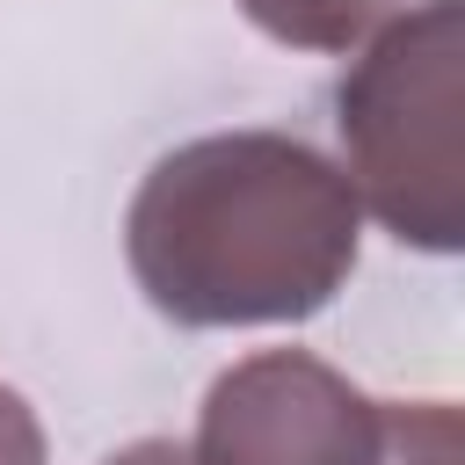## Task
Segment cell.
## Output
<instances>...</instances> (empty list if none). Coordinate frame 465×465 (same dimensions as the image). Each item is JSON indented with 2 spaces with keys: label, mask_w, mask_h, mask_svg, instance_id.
<instances>
[{
  "label": "cell",
  "mask_w": 465,
  "mask_h": 465,
  "mask_svg": "<svg viewBox=\"0 0 465 465\" xmlns=\"http://www.w3.org/2000/svg\"><path fill=\"white\" fill-rule=\"evenodd\" d=\"M363 247L349 174L291 131H211L145 167L124 262L174 327H291L334 305Z\"/></svg>",
  "instance_id": "6da1fadb"
},
{
  "label": "cell",
  "mask_w": 465,
  "mask_h": 465,
  "mask_svg": "<svg viewBox=\"0 0 465 465\" xmlns=\"http://www.w3.org/2000/svg\"><path fill=\"white\" fill-rule=\"evenodd\" d=\"M334 80L341 174L414 254L465 247V0H407L371 22Z\"/></svg>",
  "instance_id": "7a4b0ae2"
},
{
  "label": "cell",
  "mask_w": 465,
  "mask_h": 465,
  "mask_svg": "<svg viewBox=\"0 0 465 465\" xmlns=\"http://www.w3.org/2000/svg\"><path fill=\"white\" fill-rule=\"evenodd\" d=\"M196 465H385V400L312 349H254L211 378L189 436Z\"/></svg>",
  "instance_id": "3957f363"
},
{
  "label": "cell",
  "mask_w": 465,
  "mask_h": 465,
  "mask_svg": "<svg viewBox=\"0 0 465 465\" xmlns=\"http://www.w3.org/2000/svg\"><path fill=\"white\" fill-rule=\"evenodd\" d=\"M240 15L291 51H349L378 15H392V0H240Z\"/></svg>",
  "instance_id": "277c9868"
},
{
  "label": "cell",
  "mask_w": 465,
  "mask_h": 465,
  "mask_svg": "<svg viewBox=\"0 0 465 465\" xmlns=\"http://www.w3.org/2000/svg\"><path fill=\"white\" fill-rule=\"evenodd\" d=\"M385 465H458V414H450V400L385 407Z\"/></svg>",
  "instance_id": "5b68a950"
},
{
  "label": "cell",
  "mask_w": 465,
  "mask_h": 465,
  "mask_svg": "<svg viewBox=\"0 0 465 465\" xmlns=\"http://www.w3.org/2000/svg\"><path fill=\"white\" fill-rule=\"evenodd\" d=\"M102 465H196V458H189V443H174V436H138V443L109 450Z\"/></svg>",
  "instance_id": "8992f818"
}]
</instances>
